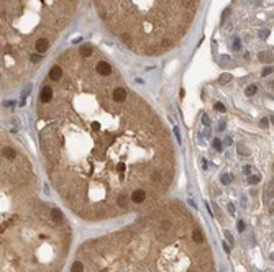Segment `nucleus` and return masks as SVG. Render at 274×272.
I'll return each instance as SVG.
<instances>
[{"label": "nucleus", "mask_w": 274, "mask_h": 272, "mask_svg": "<svg viewBox=\"0 0 274 272\" xmlns=\"http://www.w3.org/2000/svg\"><path fill=\"white\" fill-rule=\"evenodd\" d=\"M213 148H215V149H220V148H222V143H220L218 140H213Z\"/></svg>", "instance_id": "f8f14e48"}, {"label": "nucleus", "mask_w": 274, "mask_h": 272, "mask_svg": "<svg viewBox=\"0 0 274 272\" xmlns=\"http://www.w3.org/2000/svg\"><path fill=\"white\" fill-rule=\"evenodd\" d=\"M61 74H62V69H61V66H59V64H56V66H53V69L49 71L48 80H49V82H56V80H59Z\"/></svg>", "instance_id": "423d86ee"}, {"label": "nucleus", "mask_w": 274, "mask_h": 272, "mask_svg": "<svg viewBox=\"0 0 274 272\" xmlns=\"http://www.w3.org/2000/svg\"><path fill=\"white\" fill-rule=\"evenodd\" d=\"M77 0H0V84L12 85L43 59L35 43H51L74 15Z\"/></svg>", "instance_id": "7ed1b4c3"}, {"label": "nucleus", "mask_w": 274, "mask_h": 272, "mask_svg": "<svg viewBox=\"0 0 274 272\" xmlns=\"http://www.w3.org/2000/svg\"><path fill=\"white\" fill-rule=\"evenodd\" d=\"M53 95L38 105L39 143L58 194L79 216L107 220L130 212L145 190L151 203L168 192L176 172L174 146L163 121L141 97L117 102L122 77L97 71L95 53L66 51Z\"/></svg>", "instance_id": "f257e3e1"}, {"label": "nucleus", "mask_w": 274, "mask_h": 272, "mask_svg": "<svg viewBox=\"0 0 274 272\" xmlns=\"http://www.w3.org/2000/svg\"><path fill=\"white\" fill-rule=\"evenodd\" d=\"M192 239H194V243H197V244H202V243H205V236H204L202 230L199 228L197 225L192 228Z\"/></svg>", "instance_id": "39448f33"}, {"label": "nucleus", "mask_w": 274, "mask_h": 272, "mask_svg": "<svg viewBox=\"0 0 274 272\" xmlns=\"http://www.w3.org/2000/svg\"><path fill=\"white\" fill-rule=\"evenodd\" d=\"M256 92H258V87H256V85H249V87L246 89V95L251 97V95H254Z\"/></svg>", "instance_id": "1a4fd4ad"}, {"label": "nucleus", "mask_w": 274, "mask_h": 272, "mask_svg": "<svg viewBox=\"0 0 274 272\" xmlns=\"http://www.w3.org/2000/svg\"><path fill=\"white\" fill-rule=\"evenodd\" d=\"M238 230H240V231L245 230V223H243V221H238Z\"/></svg>", "instance_id": "2eb2a0df"}, {"label": "nucleus", "mask_w": 274, "mask_h": 272, "mask_svg": "<svg viewBox=\"0 0 274 272\" xmlns=\"http://www.w3.org/2000/svg\"><path fill=\"white\" fill-rule=\"evenodd\" d=\"M35 177L0 176V272H59L71 230L26 192Z\"/></svg>", "instance_id": "f03ea898"}, {"label": "nucleus", "mask_w": 274, "mask_h": 272, "mask_svg": "<svg viewBox=\"0 0 274 272\" xmlns=\"http://www.w3.org/2000/svg\"><path fill=\"white\" fill-rule=\"evenodd\" d=\"M215 110H217V112H225L223 103H215Z\"/></svg>", "instance_id": "9b49d317"}, {"label": "nucleus", "mask_w": 274, "mask_h": 272, "mask_svg": "<svg viewBox=\"0 0 274 272\" xmlns=\"http://www.w3.org/2000/svg\"><path fill=\"white\" fill-rule=\"evenodd\" d=\"M228 80H231V76L230 74H223V76L220 77V82L223 84V82H228Z\"/></svg>", "instance_id": "9d476101"}, {"label": "nucleus", "mask_w": 274, "mask_h": 272, "mask_svg": "<svg viewBox=\"0 0 274 272\" xmlns=\"http://www.w3.org/2000/svg\"><path fill=\"white\" fill-rule=\"evenodd\" d=\"M92 53H94V48L90 44H82L81 48L77 49V54L81 57H89V56H92Z\"/></svg>", "instance_id": "0eeeda50"}, {"label": "nucleus", "mask_w": 274, "mask_h": 272, "mask_svg": "<svg viewBox=\"0 0 274 272\" xmlns=\"http://www.w3.org/2000/svg\"><path fill=\"white\" fill-rule=\"evenodd\" d=\"M269 72H272V69H271V67H266V69H264V72H263V74H264V76H267V74H269Z\"/></svg>", "instance_id": "dca6fc26"}, {"label": "nucleus", "mask_w": 274, "mask_h": 272, "mask_svg": "<svg viewBox=\"0 0 274 272\" xmlns=\"http://www.w3.org/2000/svg\"><path fill=\"white\" fill-rule=\"evenodd\" d=\"M248 181H249V184H256V182H258V181H259V177H256V176H253V177H249V179H248Z\"/></svg>", "instance_id": "ddd939ff"}, {"label": "nucleus", "mask_w": 274, "mask_h": 272, "mask_svg": "<svg viewBox=\"0 0 274 272\" xmlns=\"http://www.w3.org/2000/svg\"><path fill=\"white\" fill-rule=\"evenodd\" d=\"M71 272H84V264H82L81 261H76V262L72 264Z\"/></svg>", "instance_id": "6e6552de"}, {"label": "nucleus", "mask_w": 274, "mask_h": 272, "mask_svg": "<svg viewBox=\"0 0 274 272\" xmlns=\"http://www.w3.org/2000/svg\"><path fill=\"white\" fill-rule=\"evenodd\" d=\"M222 182H223V184H228V182H230V177H227V176L222 177Z\"/></svg>", "instance_id": "f3484780"}, {"label": "nucleus", "mask_w": 274, "mask_h": 272, "mask_svg": "<svg viewBox=\"0 0 274 272\" xmlns=\"http://www.w3.org/2000/svg\"><path fill=\"white\" fill-rule=\"evenodd\" d=\"M97 13L131 51L158 56L189 30L200 0H94Z\"/></svg>", "instance_id": "20e7f679"}, {"label": "nucleus", "mask_w": 274, "mask_h": 272, "mask_svg": "<svg viewBox=\"0 0 274 272\" xmlns=\"http://www.w3.org/2000/svg\"><path fill=\"white\" fill-rule=\"evenodd\" d=\"M225 236H227V239L230 241V243H233V236L230 234V231H225Z\"/></svg>", "instance_id": "4468645a"}]
</instances>
